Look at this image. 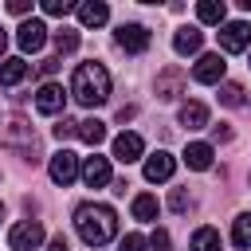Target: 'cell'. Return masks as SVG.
I'll return each mask as SVG.
<instances>
[{
	"label": "cell",
	"mask_w": 251,
	"mask_h": 251,
	"mask_svg": "<svg viewBox=\"0 0 251 251\" xmlns=\"http://www.w3.org/2000/svg\"><path fill=\"white\" fill-rule=\"evenodd\" d=\"M224 16H227L224 0H200L196 4V20L200 24H224Z\"/></svg>",
	"instance_id": "ffe728a7"
},
{
	"label": "cell",
	"mask_w": 251,
	"mask_h": 251,
	"mask_svg": "<svg viewBox=\"0 0 251 251\" xmlns=\"http://www.w3.org/2000/svg\"><path fill=\"white\" fill-rule=\"evenodd\" d=\"M0 145L20 149L27 161H39V157H35V133H31V126H27L20 114H12V118L0 122Z\"/></svg>",
	"instance_id": "3957f363"
},
{
	"label": "cell",
	"mask_w": 251,
	"mask_h": 251,
	"mask_svg": "<svg viewBox=\"0 0 251 251\" xmlns=\"http://www.w3.org/2000/svg\"><path fill=\"white\" fill-rule=\"evenodd\" d=\"M180 90H184V71L180 67H165L157 75V98L161 102H173V98H180Z\"/></svg>",
	"instance_id": "30bf717a"
},
{
	"label": "cell",
	"mask_w": 251,
	"mask_h": 251,
	"mask_svg": "<svg viewBox=\"0 0 251 251\" xmlns=\"http://www.w3.org/2000/svg\"><path fill=\"white\" fill-rule=\"evenodd\" d=\"M149 247H153V251H169V247H173V243H169V231H161V227H157V231H153V239H149Z\"/></svg>",
	"instance_id": "4dcf8cb0"
},
{
	"label": "cell",
	"mask_w": 251,
	"mask_h": 251,
	"mask_svg": "<svg viewBox=\"0 0 251 251\" xmlns=\"http://www.w3.org/2000/svg\"><path fill=\"white\" fill-rule=\"evenodd\" d=\"M4 47H8V31L0 27V55H4Z\"/></svg>",
	"instance_id": "8d00e7d4"
},
{
	"label": "cell",
	"mask_w": 251,
	"mask_h": 251,
	"mask_svg": "<svg viewBox=\"0 0 251 251\" xmlns=\"http://www.w3.org/2000/svg\"><path fill=\"white\" fill-rule=\"evenodd\" d=\"M184 165L196 169V173L212 169V145H208V141H192V145L184 149Z\"/></svg>",
	"instance_id": "e0dca14e"
},
{
	"label": "cell",
	"mask_w": 251,
	"mask_h": 251,
	"mask_svg": "<svg viewBox=\"0 0 251 251\" xmlns=\"http://www.w3.org/2000/svg\"><path fill=\"white\" fill-rule=\"evenodd\" d=\"M39 243H43V224L39 220H20L8 231V247L12 251H35Z\"/></svg>",
	"instance_id": "277c9868"
},
{
	"label": "cell",
	"mask_w": 251,
	"mask_h": 251,
	"mask_svg": "<svg viewBox=\"0 0 251 251\" xmlns=\"http://www.w3.org/2000/svg\"><path fill=\"white\" fill-rule=\"evenodd\" d=\"M55 71H59V59H43L39 63V75H55Z\"/></svg>",
	"instance_id": "836d02e7"
},
{
	"label": "cell",
	"mask_w": 251,
	"mask_h": 251,
	"mask_svg": "<svg viewBox=\"0 0 251 251\" xmlns=\"http://www.w3.org/2000/svg\"><path fill=\"white\" fill-rule=\"evenodd\" d=\"M114 39H118V47L122 51H129V55H141V51H149V27H141V24H122L118 31H114Z\"/></svg>",
	"instance_id": "5b68a950"
},
{
	"label": "cell",
	"mask_w": 251,
	"mask_h": 251,
	"mask_svg": "<svg viewBox=\"0 0 251 251\" xmlns=\"http://www.w3.org/2000/svg\"><path fill=\"white\" fill-rule=\"evenodd\" d=\"M47 251H71V247H67V239H63V235H55V239L47 243Z\"/></svg>",
	"instance_id": "e575fe53"
},
{
	"label": "cell",
	"mask_w": 251,
	"mask_h": 251,
	"mask_svg": "<svg viewBox=\"0 0 251 251\" xmlns=\"http://www.w3.org/2000/svg\"><path fill=\"white\" fill-rule=\"evenodd\" d=\"M145 247H149V243H145V239H141L137 231H129V235H126V239L118 243V251H145Z\"/></svg>",
	"instance_id": "f1b7e54d"
},
{
	"label": "cell",
	"mask_w": 251,
	"mask_h": 251,
	"mask_svg": "<svg viewBox=\"0 0 251 251\" xmlns=\"http://www.w3.org/2000/svg\"><path fill=\"white\" fill-rule=\"evenodd\" d=\"M75 133H78V122H71V118H63V122L55 126V137H59V141H67V137H75Z\"/></svg>",
	"instance_id": "f546056e"
},
{
	"label": "cell",
	"mask_w": 251,
	"mask_h": 251,
	"mask_svg": "<svg viewBox=\"0 0 251 251\" xmlns=\"http://www.w3.org/2000/svg\"><path fill=\"white\" fill-rule=\"evenodd\" d=\"M231 243L235 247H251V212H243V216H235V224H231Z\"/></svg>",
	"instance_id": "cb8c5ba5"
},
{
	"label": "cell",
	"mask_w": 251,
	"mask_h": 251,
	"mask_svg": "<svg viewBox=\"0 0 251 251\" xmlns=\"http://www.w3.org/2000/svg\"><path fill=\"white\" fill-rule=\"evenodd\" d=\"M71 94H75V102L78 106H102L106 98H110V71L102 67V63H78L75 67V75H71Z\"/></svg>",
	"instance_id": "7a4b0ae2"
},
{
	"label": "cell",
	"mask_w": 251,
	"mask_h": 251,
	"mask_svg": "<svg viewBox=\"0 0 251 251\" xmlns=\"http://www.w3.org/2000/svg\"><path fill=\"white\" fill-rule=\"evenodd\" d=\"M220 47L231 51V55H235V51H247V47H251V27H247L243 20L224 24V27H220Z\"/></svg>",
	"instance_id": "8992f818"
},
{
	"label": "cell",
	"mask_w": 251,
	"mask_h": 251,
	"mask_svg": "<svg viewBox=\"0 0 251 251\" xmlns=\"http://www.w3.org/2000/svg\"><path fill=\"white\" fill-rule=\"evenodd\" d=\"M220 102L224 106H243V86L239 82H224L220 86Z\"/></svg>",
	"instance_id": "484cf974"
},
{
	"label": "cell",
	"mask_w": 251,
	"mask_h": 251,
	"mask_svg": "<svg viewBox=\"0 0 251 251\" xmlns=\"http://www.w3.org/2000/svg\"><path fill=\"white\" fill-rule=\"evenodd\" d=\"M133 114H137V110H133V106H122V110H118V122H129V118H133Z\"/></svg>",
	"instance_id": "d590c367"
},
{
	"label": "cell",
	"mask_w": 251,
	"mask_h": 251,
	"mask_svg": "<svg viewBox=\"0 0 251 251\" xmlns=\"http://www.w3.org/2000/svg\"><path fill=\"white\" fill-rule=\"evenodd\" d=\"M67 106V94H63V86H55V82H43L39 86V94H35V110L39 114H59Z\"/></svg>",
	"instance_id": "4fadbf2b"
},
{
	"label": "cell",
	"mask_w": 251,
	"mask_h": 251,
	"mask_svg": "<svg viewBox=\"0 0 251 251\" xmlns=\"http://www.w3.org/2000/svg\"><path fill=\"white\" fill-rule=\"evenodd\" d=\"M27 8H31V0H12V4H8V12H16V16H24Z\"/></svg>",
	"instance_id": "d6a6232c"
},
{
	"label": "cell",
	"mask_w": 251,
	"mask_h": 251,
	"mask_svg": "<svg viewBox=\"0 0 251 251\" xmlns=\"http://www.w3.org/2000/svg\"><path fill=\"white\" fill-rule=\"evenodd\" d=\"M55 51H59V55H71V51H78V31H75V27H63V31H55Z\"/></svg>",
	"instance_id": "d4e9b609"
},
{
	"label": "cell",
	"mask_w": 251,
	"mask_h": 251,
	"mask_svg": "<svg viewBox=\"0 0 251 251\" xmlns=\"http://www.w3.org/2000/svg\"><path fill=\"white\" fill-rule=\"evenodd\" d=\"M16 43H20V51H39V47L47 43V27H43V20H24L20 31H16Z\"/></svg>",
	"instance_id": "ba28073f"
},
{
	"label": "cell",
	"mask_w": 251,
	"mask_h": 251,
	"mask_svg": "<svg viewBox=\"0 0 251 251\" xmlns=\"http://www.w3.org/2000/svg\"><path fill=\"white\" fill-rule=\"evenodd\" d=\"M176 173V157L173 153H165V149H157V153H149V161H145V180H169Z\"/></svg>",
	"instance_id": "8fae6325"
},
{
	"label": "cell",
	"mask_w": 251,
	"mask_h": 251,
	"mask_svg": "<svg viewBox=\"0 0 251 251\" xmlns=\"http://www.w3.org/2000/svg\"><path fill=\"white\" fill-rule=\"evenodd\" d=\"M180 126L204 129V126H208V106H204V102H184V106H180Z\"/></svg>",
	"instance_id": "d6986e66"
},
{
	"label": "cell",
	"mask_w": 251,
	"mask_h": 251,
	"mask_svg": "<svg viewBox=\"0 0 251 251\" xmlns=\"http://www.w3.org/2000/svg\"><path fill=\"white\" fill-rule=\"evenodd\" d=\"M200 43H204V31H200V27H180V31L173 35L176 55H196V51H200Z\"/></svg>",
	"instance_id": "2e32d148"
},
{
	"label": "cell",
	"mask_w": 251,
	"mask_h": 251,
	"mask_svg": "<svg viewBox=\"0 0 251 251\" xmlns=\"http://www.w3.org/2000/svg\"><path fill=\"white\" fill-rule=\"evenodd\" d=\"M24 78H27L24 59H0V86H20Z\"/></svg>",
	"instance_id": "ac0fdd59"
},
{
	"label": "cell",
	"mask_w": 251,
	"mask_h": 251,
	"mask_svg": "<svg viewBox=\"0 0 251 251\" xmlns=\"http://www.w3.org/2000/svg\"><path fill=\"white\" fill-rule=\"evenodd\" d=\"M78 173H82V180H86L90 188H102V184H110V157H98V153H94V157L82 161Z\"/></svg>",
	"instance_id": "7c38bea8"
},
{
	"label": "cell",
	"mask_w": 251,
	"mask_h": 251,
	"mask_svg": "<svg viewBox=\"0 0 251 251\" xmlns=\"http://www.w3.org/2000/svg\"><path fill=\"white\" fill-rule=\"evenodd\" d=\"M47 173H51V180H55V184H63V188H67V184L78 176V157H75L71 149H59V153L51 157Z\"/></svg>",
	"instance_id": "52a82bcc"
},
{
	"label": "cell",
	"mask_w": 251,
	"mask_h": 251,
	"mask_svg": "<svg viewBox=\"0 0 251 251\" xmlns=\"http://www.w3.org/2000/svg\"><path fill=\"white\" fill-rule=\"evenodd\" d=\"M0 220H4V204H0Z\"/></svg>",
	"instance_id": "74e56055"
},
{
	"label": "cell",
	"mask_w": 251,
	"mask_h": 251,
	"mask_svg": "<svg viewBox=\"0 0 251 251\" xmlns=\"http://www.w3.org/2000/svg\"><path fill=\"white\" fill-rule=\"evenodd\" d=\"M157 212H161L157 208V196H149V192H137L133 196V220H145L149 224V220H157Z\"/></svg>",
	"instance_id": "44dd1931"
},
{
	"label": "cell",
	"mask_w": 251,
	"mask_h": 251,
	"mask_svg": "<svg viewBox=\"0 0 251 251\" xmlns=\"http://www.w3.org/2000/svg\"><path fill=\"white\" fill-rule=\"evenodd\" d=\"M78 141H86V145H98L102 137H106V126L98 122V118H86V122H78V133H75Z\"/></svg>",
	"instance_id": "7402d4cb"
},
{
	"label": "cell",
	"mask_w": 251,
	"mask_h": 251,
	"mask_svg": "<svg viewBox=\"0 0 251 251\" xmlns=\"http://www.w3.org/2000/svg\"><path fill=\"white\" fill-rule=\"evenodd\" d=\"M43 12L47 16H67V12H75V4L71 0H43Z\"/></svg>",
	"instance_id": "4316f807"
},
{
	"label": "cell",
	"mask_w": 251,
	"mask_h": 251,
	"mask_svg": "<svg viewBox=\"0 0 251 251\" xmlns=\"http://www.w3.org/2000/svg\"><path fill=\"white\" fill-rule=\"evenodd\" d=\"M75 12H78V24H82V27H102V24L110 20V8H106L102 0H86V4H78Z\"/></svg>",
	"instance_id": "9a60e30c"
},
{
	"label": "cell",
	"mask_w": 251,
	"mask_h": 251,
	"mask_svg": "<svg viewBox=\"0 0 251 251\" xmlns=\"http://www.w3.org/2000/svg\"><path fill=\"white\" fill-rule=\"evenodd\" d=\"M141 149H145V141L137 133H118L114 137V161H122V165H133L141 157Z\"/></svg>",
	"instance_id": "5bb4252c"
},
{
	"label": "cell",
	"mask_w": 251,
	"mask_h": 251,
	"mask_svg": "<svg viewBox=\"0 0 251 251\" xmlns=\"http://www.w3.org/2000/svg\"><path fill=\"white\" fill-rule=\"evenodd\" d=\"M188 204H192V200H188V192H184V188H173L169 208H173V212H188Z\"/></svg>",
	"instance_id": "83f0119b"
},
{
	"label": "cell",
	"mask_w": 251,
	"mask_h": 251,
	"mask_svg": "<svg viewBox=\"0 0 251 251\" xmlns=\"http://www.w3.org/2000/svg\"><path fill=\"white\" fill-rule=\"evenodd\" d=\"M212 141H231V129L227 126H212Z\"/></svg>",
	"instance_id": "1f68e13d"
},
{
	"label": "cell",
	"mask_w": 251,
	"mask_h": 251,
	"mask_svg": "<svg viewBox=\"0 0 251 251\" xmlns=\"http://www.w3.org/2000/svg\"><path fill=\"white\" fill-rule=\"evenodd\" d=\"M192 251H220V231L216 227H196L192 231Z\"/></svg>",
	"instance_id": "603a6c76"
},
{
	"label": "cell",
	"mask_w": 251,
	"mask_h": 251,
	"mask_svg": "<svg viewBox=\"0 0 251 251\" xmlns=\"http://www.w3.org/2000/svg\"><path fill=\"white\" fill-rule=\"evenodd\" d=\"M75 227H78V235H82L86 247H106L118 235V216H114L110 204H94L90 200V204L75 208Z\"/></svg>",
	"instance_id": "6da1fadb"
},
{
	"label": "cell",
	"mask_w": 251,
	"mask_h": 251,
	"mask_svg": "<svg viewBox=\"0 0 251 251\" xmlns=\"http://www.w3.org/2000/svg\"><path fill=\"white\" fill-rule=\"evenodd\" d=\"M224 71H227V63H224L220 55H200V59H196V67H192V78H196V82H204V86H212V82H220V78H224Z\"/></svg>",
	"instance_id": "9c48e42d"
}]
</instances>
